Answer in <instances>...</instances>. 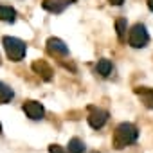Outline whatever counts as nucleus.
Segmentation results:
<instances>
[{"mask_svg":"<svg viewBox=\"0 0 153 153\" xmlns=\"http://www.w3.org/2000/svg\"><path fill=\"white\" fill-rule=\"evenodd\" d=\"M76 0H43L42 6L49 13H63L70 4H74Z\"/></svg>","mask_w":153,"mask_h":153,"instance_id":"39448f33","label":"nucleus"},{"mask_svg":"<svg viewBox=\"0 0 153 153\" xmlns=\"http://www.w3.org/2000/svg\"><path fill=\"white\" fill-rule=\"evenodd\" d=\"M0 133H2V124H0Z\"/></svg>","mask_w":153,"mask_h":153,"instance_id":"a211bd4d","label":"nucleus"},{"mask_svg":"<svg viewBox=\"0 0 153 153\" xmlns=\"http://www.w3.org/2000/svg\"><path fill=\"white\" fill-rule=\"evenodd\" d=\"M90 110V114H88V124L94 128V130H99V128H103L105 124H106V121H108V112L106 110H101V108H96V106H90L88 108Z\"/></svg>","mask_w":153,"mask_h":153,"instance_id":"20e7f679","label":"nucleus"},{"mask_svg":"<svg viewBox=\"0 0 153 153\" xmlns=\"http://www.w3.org/2000/svg\"><path fill=\"white\" fill-rule=\"evenodd\" d=\"M0 20L13 24V22L16 20V11H15L11 6H0Z\"/></svg>","mask_w":153,"mask_h":153,"instance_id":"9d476101","label":"nucleus"},{"mask_svg":"<svg viewBox=\"0 0 153 153\" xmlns=\"http://www.w3.org/2000/svg\"><path fill=\"white\" fill-rule=\"evenodd\" d=\"M115 31H117V38L123 42L124 34H126V20L124 18H117L115 20Z\"/></svg>","mask_w":153,"mask_h":153,"instance_id":"4468645a","label":"nucleus"},{"mask_svg":"<svg viewBox=\"0 0 153 153\" xmlns=\"http://www.w3.org/2000/svg\"><path fill=\"white\" fill-rule=\"evenodd\" d=\"M124 2V0H110V4H114V6H121Z\"/></svg>","mask_w":153,"mask_h":153,"instance_id":"dca6fc26","label":"nucleus"},{"mask_svg":"<svg viewBox=\"0 0 153 153\" xmlns=\"http://www.w3.org/2000/svg\"><path fill=\"white\" fill-rule=\"evenodd\" d=\"M148 42H149V34H148L146 27L142 24L133 25L131 31H130V36H128V43L135 49H142V47L148 45Z\"/></svg>","mask_w":153,"mask_h":153,"instance_id":"7ed1b4c3","label":"nucleus"},{"mask_svg":"<svg viewBox=\"0 0 153 153\" xmlns=\"http://www.w3.org/2000/svg\"><path fill=\"white\" fill-rule=\"evenodd\" d=\"M47 51L54 56H67L68 54V47L59 38H49L47 40Z\"/></svg>","mask_w":153,"mask_h":153,"instance_id":"0eeeda50","label":"nucleus"},{"mask_svg":"<svg viewBox=\"0 0 153 153\" xmlns=\"http://www.w3.org/2000/svg\"><path fill=\"white\" fill-rule=\"evenodd\" d=\"M2 43H4V49H6V54H7L9 59H13V61L24 59V56L27 52L25 42H22L18 38H13V36H4L2 38Z\"/></svg>","mask_w":153,"mask_h":153,"instance_id":"f03ea898","label":"nucleus"},{"mask_svg":"<svg viewBox=\"0 0 153 153\" xmlns=\"http://www.w3.org/2000/svg\"><path fill=\"white\" fill-rule=\"evenodd\" d=\"M24 112L27 114L29 119H34V121L42 119L43 114H45L43 106H42L38 101H25V103H24Z\"/></svg>","mask_w":153,"mask_h":153,"instance_id":"423d86ee","label":"nucleus"},{"mask_svg":"<svg viewBox=\"0 0 153 153\" xmlns=\"http://www.w3.org/2000/svg\"><path fill=\"white\" fill-rule=\"evenodd\" d=\"M68 151H70V153H83V151H85V142H83L81 139H78V137L70 139V142H68Z\"/></svg>","mask_w":153,"mask_h":153,"instance_id":"f8f14e48","label":"nucleus"},{"mask_svg":"<svg viewBox=\"0 0 153 153\" xmlns=\"http://www.w3.org/2000/svg\"><path fill=\"white\" fill-rule=\"evenodd\" d=\"M94 153H97V151H94Z\"/></svg>","mask_w":153,"mask_h":153,"instance_id":"6ab92c4d","label":"nucleus"},{"mask_svg":"<svg viewBox=\"0 0 153 153\" xmlns=\"http://www.w3.org/2000/svg\"><path fill=\"white\" fill-rule=\"evenodd\" d=\"M135 94H139V96H140V99H142V103H144L148 108H151V110H153V90H151V88L139 87V88H135Z\"/></svg>","mask_w":153,"mask_h":153,"instance_id":"1a4fd4ad","label":"nucleus"},{"mask_svg":"<svg viewBox=\"0 0 153 153\" xmlns=\"http://www.w3.org/2000/svg\"><path fill=\"white\" fill-rule=\"evenodd\" d=\"M33 70H34L38 76H42V79H45V81H51V79H52V68H51V65H49L47 61H43V59H36V61L33 63Z\"/></svg>","mask_w":153,"mask_h":153,"instance_id":"6e6552de","label":"nucleus"},{"mask_svg":"<svg viewBox=\"0 0 153 153\" xmlns=\"http://www.w3.org/2000/svg\"><path fill=\"white\" fill-rule=\"evenodd\" d=\"M13 97H15V92H13V88H11V87H7L6 83H2V81H0V105H6V103H9Z\"/></svg>","mask_w":153,"mask_h":153,"instance_id":"9b49d317","label":"nucleus"},{"mask_svg":"<svg viewBox=\"0 0 153 153\" xmlns=\"http://www.w3.org/2000/svg\"><path fill=\"white\" fill-rule=\"evenodd\" d=\"M139 137V130L131 123H121L114 131V146L115 149H123L130 144H133Z\"/></svg>","mask_w":153,"mask_h":153,"instance_id":"f257e3e1","label":"nucleus"},{"mask_svg":"<svg viewBox=\"0 0 153 153\" xmlns=\"http://www.w3.org/2000/svg\"><path fill=\"white\" fill-rule=\"evenodd\" d=\"M49 151H51V153H65L63 148L58 146V144H51V146H49Z\"/></svg>","mask_w":153,"mask_h":153,"instance_id":"2eb2a0df","label":"nucleus"},{"mask_svg":"<svg viewBox=\"0 0 153 153\" xmlns=\"http://www.w3.org/2000/svg\"><path fill=\"white\" fill-rule=\"evenodd\" d=\"M97 72L101 74V76H108L110 72H112V61L110 59H99L97 61Z\"/></svg>","mask_w":153,"mask_h":153,"instance_id":"ddd939ff","label":"nucleus"},{"mask_svg":"<svg viewBox=\"0 0 153 153\" xmlns=\"http://www.w3.org/2000/svg\"><path fill=\"white\" fill-rule=\"evenodd\" d=\"M148 7H149V9L153 11V0H148Z\"/></svg>","mask_w":153,"mask_h":153,"instance_id":"f3484780","label":"nucleus"}]
</instances>
